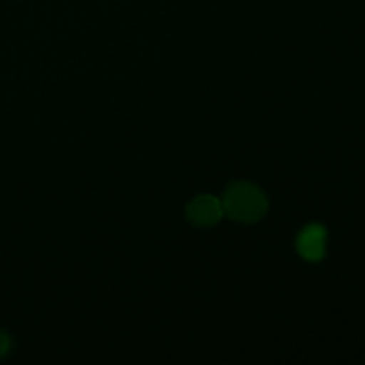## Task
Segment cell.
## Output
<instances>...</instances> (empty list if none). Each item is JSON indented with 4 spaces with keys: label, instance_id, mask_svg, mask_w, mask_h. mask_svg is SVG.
<instances>
[{
    "label": "cell",
    "instance_id": "obj_1",
    "mask_svg": "<svg viewBox=\"0 0 365 365\" xmlns=\"http://www.w3.org/2000/svg\"><path fill=\"white\" fill-rule=\"evenodd\" d=\"M223 214L235 223H257L267 212V196L250 182H232L221 196Z\"/></svg>",
    "mask_w": 365,
    "mask_h": 365
},
{
    "label": "cell",
    "instance_id": "obj_2",
    "mask_svg": "<svg viewBox=\"0 0 365 365\" xmlns=\"http://www.w3.org/2000/svg\"><path fill=\"white\" fill-rule=\"evenodd\" d=\"M187 220L191 225L200 228H209L220 223L223 214V205H221V198H216L212 195H200L195 200H191L185 209Z\"/></svg>",
    "mask_w": 365,
    "mask_h": 365
},
{
    "label": "cell",
    "instance_id": "obj_3",
    "mask_svg": "<svg viewBox=\"0 0 365 365\" xmlns=\"http://www.w3.org/2000/svg\"><path fill=\"white\" fill-rule=\"evenodd\" d=\"M327 228L314 223L303 228L296 239V250L299 255L310 262H317L327 253Z\"/></svg>",
    "mask_w": 365,
    "mask_h": 365
},
{
    "label": "cell",
    "instance_id": "obj_4",
    "mask_svg": "<svg viewBox=\"0 0 365 365\" xmlns=\"http://www.w3.org/2000/svg\"><path fill=\"white\" fill-rule=\"evenodd\" d=\"M11 351H13V339L6 331L0 330V360L6 359Z\"/></svg>",
    "mask_w": 365,
    "mask_h": 365
}]
</instances>
